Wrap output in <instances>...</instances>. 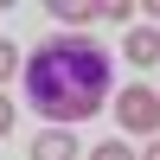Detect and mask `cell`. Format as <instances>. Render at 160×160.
Segmentation results:
<instances>
[{"label":"cell","instance_id":"obj_1","mask_svg":"<svg viewBox=\"0 0 160 160\" xmlns=\"http://www.w3.org/2000/svg\"><path fill=\"white\" fill-rule=\"evenodd\" d=\"M26 71V96H32L38 115L51 122H83V115L102 109L109 96V51L83 32H58L19 64Z\"/></svg>","mask_w":160,"mask_h":160},{"label":"cell","instance_id":"obj_2","mask_svg":"<svg viewBox=\"0 0 160 160\" xmlns=\"http://www.w3.org/2000/svg\"><path fill=\"white\" fill-rule=\"evenodd\" d=\"M115 122L128 128V135H160V96L148 83H128V90H115Z\"/></svg>","mask_w":160,"mask_h":160},{"label":"cell","instance_id":"obj_3","mask_svg":"<svg viewBox=\"0 0 160 160\" xmlns=\"http://www.w3.org/2000/svg\"><path fill=\"white\" fill-rule=\"evenodd\" d=\"M45 13L64 26H96V19H109V0H51Z\"/></svg>","mask_w":160,"mask_h":160},{"label":"cell","instance_id":"obj_4","mask_svg":"<svg viewBox=\"0 0 160 160\" xmlns=\"http://www.w3.org/2000/svg\"><path fill=\"white\" fill-rule=\"evenodd\" d=\"M122 58H128V64H160V32H154V26H128Z\"/></svg>","mask_w":160,"mask_h":160},{"label":"cell","instance_id":"obj_5","mask_svg":"<svg viewBox=\"0 0 160 160\" xmlns=\"http://www.w3.org/2000/svg\"><path fill=\"white\" fill-rule=\"evenodd\" d=\"M32 160H77V135H71V128H45V135H32Z\"/></svg>","mask_w":160,"mask_h":160},{"label":"cell","instance_id":"obj_6","mask_svg":"<svg viewBox=\"0 0 160 160\" xmlns=\"http://www.w3.org/2000/svg\"><path fill=\"white\" fill-rule=\"evenodd\" d=\"M13 71H19V45H13V38H0V83H7Z\"/></svg>","mask_w":160,"mask_h":160},{"label":"cell","instance_id":"obj_7","mask_svg":"<svg viewBox=\"0 0 160 160\" xmlns=\"http://www.w3.org/2000/svg\"><path fill=\"white\" fill-rule=\"evenodd\" d=\"M90 160H135V154H128V148H122V141H102V148H96V154H90Z\"/></svg>","mask_w":160,"mask_h":160},{"label":"cell","instance_id":"obj_8","mask_svg":"<svg viewBox=\"0 0 160 160\" xmlns=\"http://www.w3.org/2000/svg\"><path fill=\"white\" fill-rule=\"evenodd\" d=\"M7 135H13V102L0 96V141H7Z\"/></svg>","mask_w":160,"mask_h":160},{"label":"cell","instance_id":"obj_9","mask_svg":"<svg viewBox=\"0 0 160 160\" xmlns=\"http://www.w3.org/2000/svg\"><path fill=\"white\" fill-rule=\"evenodd\" d=\"M141 160H160V135H154V141H148V154H141Z\"/></svg>","mask_w":160,"mask_h":160}]
</instances>
